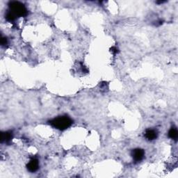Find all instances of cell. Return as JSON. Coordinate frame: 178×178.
<instances>
[{
    "mask_svg": "<svg viewBox=\"0 0 178 178\" xmlns=\"http://www.w3.org/2000/svg\"><path fill=\"white\" fill-rule=\"evenodd\" d=\"M50 123L54 127L58 129L59 130H65L71 126L72 124V120L69 117L65 116L54 118Z\"/></svg>",
    "mask_w": 178,
    "mask_h": 178,
    "instance_id": "1",
    "label": "cell"
},
{
    "mask_svg": "<svg viewBox=\"0 0 178 178\" xmlns=\"http://www.w3.org/2000/svg\"><path fill=\"white\" fill-rule=\"evenodd\" d=\"M9 12L13 15V16L17 17H24L27 13L26 8L25 5L19 2H11L9 4Z\"/></svg>",
    "mask_w": 178,
    "mask_h": 178,
    "instance_id": "2",
    "label": "cell"
},
{
    "mask_svg": "<svg viewBox=\"0 0 178 178\" xmlns=\"http://www.w3.org/2000/svg\"><path fill=\"white\" fill-rule=\"evenodd\" d=\"M145 152L143 149L137 148L132 150V156L135 161H141L144 157Z\"/></svg>",
    "mask_w": 178,
    "mask_h": 178,
    "instance_id": "3",
    "label": "cell"
},
{
    "mask_svg": "<svg viewBox=\"0 0 178 178\" xmlns=\"http://www.w3.org/2000/svg\"><path fill=\"white\" fill-rule=\"evenodd\" d=\"M26 166H27V169H28L30 172H31V173L36 172L38 169L39 167L38 160L36 159H32L28 163Z\"/></svg>",
    "mask_w": 178,
    "mask_h": 178,
    "instance_id": "4",
    "label": "cell"
},
{
    "mask_svg": "<svg viewBox=\"0 0 178 178\" xmlns=\"http://www.w3.org/2000/svg\"><path fill=\"white\" fill-rule=\"evenodd\" d=\"M157 136H158L157 132L155 130V129H147L146 132H145V137L149 141H152L156 139V138H157Z\"/></svg>",
    "mask_w": 178,
    "mask_h": 178,
    "instance_id": "5",
    "label": "cell"
},
{
    "mask_svg": "<svg viewBox=\"0 0 178 178\" xmlns=\"http://www.w3.org/2000/svg\"><path fill=\"white\" fill-rule=\"evenodd\" d=\"M12 137H13V134L11 132H3L2 133V137H1V141L2 142H8V141H11Z\"/></svg>",
    "mask_w": 178,
    "mask_h": 178,
    "instance_id": "6",
    "label": "cell"
},
{
    "mask_svg": "<svg viewBox=\"0 0 178 178\" xmlns=\"http://www.w3.org/2000/svg\"><path fill=\"white\" fill-rule=\"evenodd\" d=\"M168 137L172 139L176 140L178 137V132L176 127H172L168 132Z\"/></svg>",
    "mask_w": 178,
    "mask_h": 178,
    "instance_id": "7",
    "label": "cell"
},
{
    "mask_svg": "<svg viewBox=\"0 0 178 178\" xmlns=\"http://www.w3.org/2000/svg\"><path fill=\"white\" fill-rule=\"evenodd\" d=\"M1 43L2 45H6L7 44V38H4V37H2L1 39Z\"/></svg>",
    "mask_w": 178,
    "mask_h": 178,
    "instance_id": "8",
    "label": "cell"
},
{
    "mask_svg": "<svg viewBox=\"0 0 178 178\" xmlns=\"http://www.w3.org/2000/svg\"><path fill=\"white\" fill-rule=\"evenodd\" d=\"M111 52H113V54H116L118 52V49L116 47H111Z\"/></svg>",
    "mask_w": 178,
    "mask_h": 178,
    "instance_id": "9",
    "label": "cell"
}]
</instances>
